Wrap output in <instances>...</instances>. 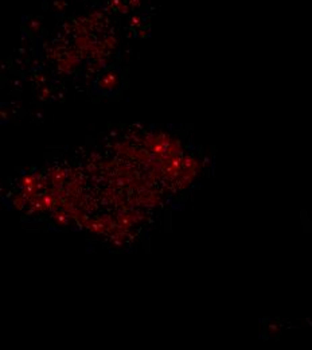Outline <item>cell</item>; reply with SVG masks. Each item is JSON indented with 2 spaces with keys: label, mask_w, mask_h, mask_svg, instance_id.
<instances>
[]
</instances>
